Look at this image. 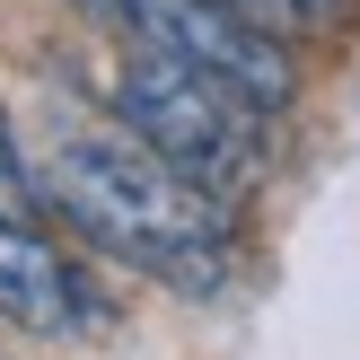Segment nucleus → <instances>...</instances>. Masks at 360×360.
I'll list each match as a JSON object with an SVG mask.
<instances>
[{
    "mask_svg": "<svg viewBox=\"0 0 360 360\" xmlns=\"http://www.w3.org/2000/svg\"><path fill=\"white\" fill-rule=\"evenodd\" d=\"M70 9H79L88 27H115V9H123V0H70Z\"/></svg>",
    "mask_w": 360,
    "mask_h": 360,
    "instance_id": "7",
    "label": "nucleus"
},
{
    "mask_svg": "<svg viewBox=\"0 0 360 360\" xmlns=\"http://www.w3.org/2000/svg\"><path fill=\"white\" fill-rule=\"evenodd\" d=\"M115 123L141 150H158L185 185H202L211 202H246L273 167V115L246 88L150 44H132V62L115 70Z\"/></svg>",
    "mask_w": 360,
    "mask_h": 360,
    "instance_id": "2",
    "label": "nucleus"
},
{
    "mask_svg": "<svg viewBox=\"0 0 360 360\" xmlns=\"http://www.w3.org/2000/svg\"><path fill=\"white\" fill-rule=\"evenodd\" d=\"M0 326L18 334H105L115 308L70 255H53L18 211H0Z\"/></svg>",
    "mask_w": 360,
    "mask_h": 360,
    "instance_id": "4",
    "label": "nucleus"
},
{
    "mask_svg": "<svg viewBox=\"0 0 360 360\" xmlns=\"http://www.w3.org/2000/svg\"><path fill=\"white\" fill-rule=\"evenodd\" d=\"M115 35L123 44H150V53H176V62L211 70V79H229V88H246L264 115H290V97H299L290 44L264 35V27H246L220 0H123Z\"/></svg>",
    "mask_w": 360,
    "mask_h": 360,
    "instance_id": "3",
    "label": "nucleus"
},
{
    "mask_svg": "<svg viewBox=\"0 0 360 360\" xmlns=\"http://www.w3.org/2000/svg\"><path fill=\"white\" fill-rule=\"evenodd\" d=\"M220 9H238L246 27L281 35V44H316V35H334L352 18V0H220Z\"/></svg>",
    "mask_w": 360,
    "mask_h": 360,
    "instance_id": "5",
    "label": "nucleus"
},
{
    "mask_svg": "<svg viewBox=\"0 0 360 360\" xmlns=\"http://www.w3.org/2000/svg\"><path fill=\"white\" fill-rule=\"evenodd\" d=\"M44 202L123 273L176 299H211L238 281V220L202 185L141 150L123 123H53L44 141Z\"/></svg>",
    "mask_w": 360,
    "mask_h": 360,
    "instance_id": "1",
    "label": "nucleus"
},
{
    "mask_svg": "<svg viewBox=\"0 0 360 360\" xmlns=\"http://www.w3.org/2000/svg\"><path fill=\"white\" fill-rule=\"evenodd\" d=\"M0 211H18V220L35 211V185H27V150H18V123H9V105H0Z\"/></svg>",
    "mask_w": 360,
    "mask_h": 360,
    "instance_id": "6",
    "label": "nucleus"
}]
</instances>
